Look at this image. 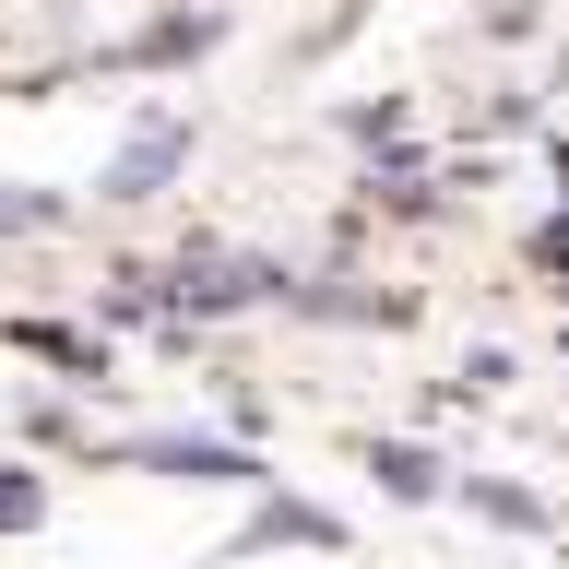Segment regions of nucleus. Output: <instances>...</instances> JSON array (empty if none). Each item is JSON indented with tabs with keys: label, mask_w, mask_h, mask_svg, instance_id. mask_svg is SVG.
Masks as SVG:
<instances>
[{
	"label": "nucleus",
	"mask_w": 569,
	"mask_h": 569,
	"mask_svg": "<svg viewBox=\"0 0 569 569\" xmlns=\"http://www.w3.org/2000/svg\"><path fill=\"white\" fill-rule=\"evenodd\" d=\"M12 345L71 368V380H107V332H83V320H12Z\"/></svg>",
	"instance_id": "obj_3"
},
{
	"label": "nucleus",
	"mask_w": 569,
	"mask_h": 569,
	"mask_svg": "<svg viewBox=\"0 0 569 569\" xmlns=\"http://www.w3.org/2000/svg\"><path fill=\"white\" fill-rule=\"evenodd\" d=\"M178 178H190V119H142L119 154H107V178H96V202H119V213H142V202H167Z\"/></svg>",
	"instance_id": "obj_1"
},
{
	"label": "nucleus",
	"mask_w": 569,
	"mask_h": 569,
	"mask_svg": "<svg viewBox=\"0 0 569 569\" xmlns=\"http://www.w3.org/2000/svg\"><path fill=\"white\" fill-rule=\"evenodd\" d=\"M71 202L60 190H24V178H0V238H60Z\"/></svg>",
	"instance_id": "obj_5"
},
{
	"label": "nucleus",
	"mask_w": 569,
	"mask_h": 569,
	"mask_svg": "<svg viewBox=\"0 0 569 569\" xmlns=\"http://www.w3.org/2000/svg\"><path fill=\"white\" fill-rule=\"evenodd\" d=\"M368 475H380L391 498H439V487H451V475H439L427 451H403V439H380V451H368Z\"/></svg>",
	"instance_id": "obj_6"
},
{
	"label": "nucleus",
	"mask_w": 569,
	"mask_h": 569,
	"mask_svg": "<svg viewBox=\"0 0 569 569\" xmlns=\"http://www.w3.org/2000/svg\"><path fill=\"white\" fill-rule=\"evenodd\" d=\"M119 462H142V475H178V487H261V462H249L238 439H178V427H142V439H119Z\"/></svg>",
	"instance_id": "obj_2"
},
{
	"label": "nucleus",
	"mask_w": 569,
	"mask_h": 569,
	"mask_svg": "<svg viewBox=\"0 0 569 569\" xmlns=\"http://www.w3.org/2000/svg\"><path fill=\"white\" fill-rule=\"evenodd\" d=\"M48 522V475L36 462H0V533H36Z\"/></svg>",
	"instance_id": "obj_7"
},
{
	"label": "nucleus",
	"mask_w": 569,
	"mask_h": 569,
	"mask_svg": "<svg viewBox=\"0 0 569 569\" xmlns=\"http://www.w3.org/2000/svg\"><path fill=\"white\" fill-rule=\"evenodd\" d=\"M249 546H345V522L309 510V498H261V510H249Z\"/></svg>",
	"instance_id": "obj_4"
}]
</instances>
